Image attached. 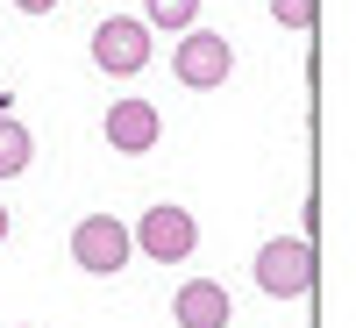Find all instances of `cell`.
<instances>
[{
    "label": "cell",
    "mask_w": 356,
    "mask_h": 328,
    "mask_svg": "<svg viewBox=\"0 0 356 328\" xmlns=\"http://www.w3.org/2000/svg\"><path fill=\"white\" fill-rule=\"evenodd\" d=\"M129 243H136V257H157V264H186V257L200 250V221H193L178 200H157V207H143V221L129 228Z\"/></svg>",
    "instance_id": "obj_1"
},
{
    "label": "cell",
    "mask_w": 356,
    "mask_h": 328,
    "mask_svg": "<svg viewBox=\"0 0 356 328\" xmlns=\"http://www.w3.org/2000/svg\"><path fill=\"white\" fill-rule=\"evenodd\" d=\"M250 272H257V286L271 292V300H300V292L314 286V243L307 235H271Z\"/></svg>",
    "instance_id": "obj_2"
},
{
    "label": "cell",
    "mask_w": 356,
    "mask_h": 328,
    "mask_svg": "<svg viewBox=\"0 0 356 328\" xmlns=\"http://www.w3.org/2000/svg\"><path fill=\"white\" fill-rule=\"evenodd\" d=\"M171 72H178V86H193V93H214L235 72V50H228L221 29H186L178 50H171Z\"/></svg>",
    "instance_id": "obj_3"
},
{
    "label": "cell",
    "mask_w": 356,
    "mask_h": 328,
    "mask_svg": "<svg viewBox=\"0 0 356 328\" xmlns=\"http://www.w3.org/2000/svg\"><path fill=\"white\" fill-rule=\"evenodd\" d=\"M150 29H143V15H107V22H93V65L107 72V79H136L143 65H150Z\"/></svg>",
    "instance_id": "obj_4"
},
{
    "label": "cell",
    "mask_w": 356,
    "mask_h": 328,
    "mask_svg": "<svg viewBox=\"0 0 356 328\" xmlns=\"http://www.w3.org/2000/svg\"><path fill=\"white\" fill-rule=\"evenodd\" d=\"M129 257H136V243H129V221H114V214H86V221L72 228V264H79V272L114 279Z\"/></svg>",
    "instance_id": "obj_5"
},
{
    "label": "cell",
    "mask_w": 356,
    "mask_h": 328,
    "mask_svg": "<svg viewBox=\"0 0 356 328\" xmlns=\"http://www.w3.org/2000/svg\"><path fill=\"white\" fill-rule=\"evenodd\" d=\"M164 143V114L150 107V100H114L107 107V150H122V157H143V150H157Z\"/></svg>",
    "instance_id": "obj_6"
},
{
    "label": "cell",
    "mask_w": 356,
    "mask_h": 328,
    "mask_svg": "<svg viewBox=\"0 0 356 328\" xmlns=\"http://www.w3.org/2000/svg\"><path fill=\"white\" fill-rule=\"evenodd\" d=\"M228 286L221 279H186L178 286V300H171V321L178 328H228Z\"/></svg>",
    "instance_id": "obj_7"
},
{
    "label": "cell",
    "mask_w": 356,
    "mask_h": 328,
    "mask_svg": "<svg viewBox=\"0 0 356 328\" xmlns=\"http://www.w3.org/2000/svg\"><path fill=\"white\" fill-rule=\"evenodd\" d=\"M29 164H36V136H29V122H22V114H8V107H0V178H22Z\"/></svg>",
    "instance_id": "obj_8"
},
{
    "label": "cell",
    "mask_w": 356,
    "mask_h": 328,
    "mask_svg": "<svg viewBox=\"0 0 356 328\" xmlns=\"http://www.w3.org/2000/svg\"><path fill=\"white\" fill-rule=\"evenodd\" d=\"M200 0H143V29H193Z\"/></svg>",
    "instance_id": "obj_9"
},
{
    "label": "cell",
    "mask_w": 356,
    "mask_h": 328,
    "mask_svg": "<svg viewBox=\"0 0 356 328\" xmlns=\"http://www.w3.org/2000/svg\"><path fill=\"white\" fill-rule=\"evenodd\" d=\"M314 8L321 0H271V22L278 29H314Z\"/></svg>",
    "instance_id": "obj_10"
},
{
    "label": "cell",
    "mask_w": 356,
    "mask_h": 328,
    "mask_svg": "<svg viewBox=\"0 0 356 328\" xmlns=\"http://www.w3.org/2000/svg\"><path fill=\"white\" fill-rule=\"evenodd\" d=\"M22 15H57V0H15Z\"/></svg>",
    "instance_id": "obj_11"
},
{
    "label": "cell",
    "mask_w": 356,
    "mask_h": 328,
    "mask_svg": "<svg viewBox=\"0 0 356 328\" xmlns=\"http://www.w3.org/2000/svg\"><path fill=\"white\" fill-rule=\"evenodd\" d=\"M0 243H8V200H0Z\"/></svg>",
    "instance_id": "obj_12"
},
{
    "label": "cell",
    "mask_w": 356,
    "mask_h": 328,
    "mask_svg": "<svg viewBox=\"0 0 356 328\" xmlns=\"http://www.w3.org/2000/svg\"><path fill=\"white\" fill-rule=\"evenodd\" d=\"M22 328H29V321H22Z\"/></svg>",
    "instance_id": "obj_13"
}]
</instances>
